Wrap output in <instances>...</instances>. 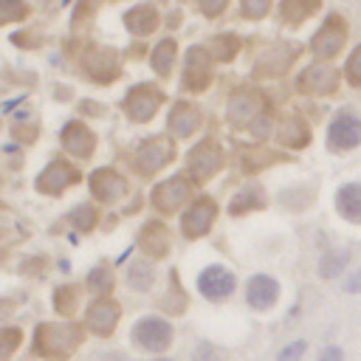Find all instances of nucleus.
<instances>
[{
  "label": "nucleus",
  "mask_w": 361,
  "mask_h": 361,
  "mask_svg": "<svg viewBox=\"0 0 361 361\" xmlns=\"http://www.w3.org/2000/svg\"><path fill=\"white\" fill-rule=\"evenodd\" d=\"M327 138H330V144H333L336 149H350V147H355V144L361 141V121H358L353 113H341V116L330 124Z\"/></svg>",
  "instance_id": "nucleus-1"
},
{
  "label": "nucleus",
  "mask_w": 361,
  "mask_h": 361,
  "mask_svg": "<svg viewBox=\"0 0 361 361\" xmlns=\"http://www.w3.org/2000/svg\"><path fill=\"white\" fill-rule=\"evenodd\" d=\"M344 37H347V28H344L341 17H330L327 25L313 37V51H316V56H333V54L344 45Z\"/></svg>",
  "instance_id": "nucleus-2"
},
{
  "label": "nucleus",
  "mask_w": 361,
  "mask_h": 361,
  "mask_svg": "<svg viewBox=\"0 0 361 361\" xmlns=\"http://www.w3.org/2000/svg\"><path fill=\"white\" fill-rule=\"evenodd\" d=\"M197 288H200V293H206L209 299H223V296L231 293L234 276H231L226 268L212 265V268H206V271L197 276Z\"/></svg>",
  "instance_id": "nucleus-3"
},
{
  "label": "nucleus",
  "mask_w": 361,
  "mask_h": 361,
  "mask_svg": "<svg viewBox=\"0 0 361 361\" xmlns=\"http://www.w3.org/2000/svg\"><path fill=\"white\" fill-rule=\"evenodd\" d=\"M299 85L305 90H310V93H330L336 87V71L327 68V65H313V68H307L302 73Z\"/></svg>",
  "instance_id": "nucleus-4"
},
{
  "label": "nucleus",
  "mask_w": 361,
  "mask_h": 361,
  "mask_svg": "<svg viewBox=\"0 0 361 361\" xmlns=\"http://www.w3.org/2000/svg\"><path fill=\"white\" fill-rule=\"evenodd\" d=\"M158 104H161V93H152L149 87H138V90L130 93V99H127V110H130L133 118H138V121L149 118Z\"/></svg>",
  "instance_id": "nucleus-5"
},
{
  "label": "nucleus",
  "mask_w": 361,
  "mask_h": 361,
  "mask_svg": "<svg viewBox=\"0 0 361 361\" xmlns=\"http://www.w3.org/2000/svg\"><path fill=\"white\" fill-rule=\"evenodd\" d=\"M276 293H279L276 282H274L271 276H265V274H259V276H254V279L248 282V302H251L254 307H268V305H274V302H276Z\"/></svg>",
  "instance_id": "nucleus-6"
},
{
  "label": "nucleus",
  "mask_w": 361,
  "mask_h": 361,
  "mask_svg": "<svg viewBox=\"0 0 361 361\" xmlns=\"http://www.w3.org/2000/svg\"><path fill=\"white\" fill-rule=\"evenodd\" d=\"M336 206L341 212V217L361 223V183H347L338 189L336 195Z\"/></svg>",
  "instance_id": "nucleus-7"
},
{
  "label": "nucleus",
  "mask_w": 361,
  "mask_h": 361,
  "mask_svg": "<svg viewBox=\"0 0 361 361\" xmlns=\"http://www.w3.org/2000/svg\"><path fill=\"white\" fill-rule=\"evenodd\" d=\"M183 82H186V87H192V90H200V87L206 85V54H203L200 48L189 51Z\"/></svg>",
  "instance_id": "nucleus-8"
},
{
  "label": "nucleus",
  "mask_w": 361,
  "mask_h": 361,
  "mask_svg": "<svg viewBox=\"0 0 361 361\" xmlns=\"http://www.w3.org/2000/svg\"><path fill=\"white\" fill-rule=\"evenodd\" d=\"M316 8H319V0H282L279 14H282L285 23L296 25V23H302L305 17H310Z\"/></svg>",
  "instance_id": "nucleus-9"
},
{
  "label": "nucleus",
  "mask_w": 361,
  "mask_h": 361,
  "mask_svg": "<svg viewBox=\"0 0 361 361\" xmlns=\"http://www.w3.org/2000/svg\"><path fill=\"white\" fill-rule=\"evenodd\" d=\"M259 107H262V99H257L254 93H240V96L231 99V118L245 121L254 113H259Z\"/></svg>",
  "instance_id": "nucleus-10"
},
{
  "label": "nucleus",
  "mask_w": 361,
  "mask_h": 361,
  "mask_svg": "<svg viewBox=\"0 0 361 361\" xmlns=\"http://www.w3.org/2000/svg\"><path fill=\"white\" fill-rule=\"evenodd\" d=\"M197 121H200V116H197V110L192 104H178L175 116H172V130L180 133V135H189L197 127Z\"/></svg>",
  "instance_id": "nucleus-11"
},
{
  "label": "nucleus",
  "mask_w": 361,
  "mask_h": 361,
  "mask_svg": "<svg viewBox=\"0 0 361 361\" xmlns=\"http://www.w3.org/2000/svg\"><path fill=\"white\" fill-rule=\"evenodd\" d=\"M127 23H130L133 31H138V34H149V31L155 28L158 17H155V11H152L149 6H138L135 11L127 14Z\"/></svg>",
  "instance_id": "nucleus-12"
},
{
  "label": "nucleus",
  "mask_w": 361,
  "mask_h": 361,
  "mask_svg": "<svg viewBox=\"0 0 361 361\" xmlns=\"http://www.w3.org/2000/svg\"><path fill=\"white\" fill-rule=\"evenodd\" d=\"M347 262H350V254L347 251H327L322 257V262H319V274L327 276V279H333V276H338L344 271Z\"/></svg>",
  "instance_id": "nucleus-13"
},
{
  "label": "nucleus",
  "mask_w": 361,
  "mask_h": 361,
  "mask_svg": "<svg viewBox=\"0 0 361 361\" xmlns=\"http://www.w3.org/2000/svg\"><path fill=\"white\" fill-rule=\"evenodd\" d=\"M279 138H282L285 144H293V147L307 144V127H305L299 118H285L282 127H279Z\"/></svg>",
  "instance_id": "nucleus-14"
},
{
  "label": "nucleus",
  "mask_w": 361,
  "mask_h": 361,
  "mask_svg": "<svg viewBox=\"0 0 361 361\" xmlns=\"http://www.w3.org/2000/svg\"><path fill=\"white\" fill-rule=\"evenodd\" d=\"M172 56H175V42H172V39H164V42L155 48L152 62H155V68H158L161 73H166L169 65H172Z\"/></svg>",
  "instance_id": "nucleus-15"
},
{
  "label": "nucleus",
  "mask_w": 361,
  "mask_h": 361,
  "mask_svg": "<svg viewBox=\"0 0 361 361\" xmlns=\"http://www.w3.org/2000/svg\"><path fill=\"white\" fill-rule=\"evenodd\" d=\"M79 141H85V144H93V141H90V135L85 133V127H82V124H71V127H65V144H68V149H73V152H82Z\"/></svg>",
  "instance_id": "nucleus-16"
},
{
  "label": "nucleus",
  "mask_w": 361,
  "mask_h": 361,
  "mask_svg": "<svg viewBox=\"0 0 361 361\" xmlns=\"http://www.w3.org/2000/svg\"><path fill=\"white\" fill-rule=\"evenodd\" d=\"M223 358H226L223 350L214 347V344H209V341H203V344L195 350V361H223Z\"/></svg>",
  "instance_id": "nucleus-17"
},
{
  "label": "nucleus",
  "mask_w": 361,
  "mask_h": 361,
  "mask_svg": "<svg viewBox=\"0 0 361 361\" xmlns=\"http://www.w3.org/2000/svg\"><path fill=\"white\" fill-rule=\"evenodd\" d=\"M347 79L353 85H361V45L353 51V56L347 59Z\"/></svg>",
  "instance_id": "nucleus-18"
},
{
  "label": "nucleus",
  "mask_w": 361,
  "mask_h": 361,
  "mask_svg": "<svg viewBox=\"0 0 361 361\" xmlns=\"http://www.w3.org/2000/svg\"><path fill=\"white\" fill-rule=\"evenodd\" d=\"M23 14L20 0H0V20H14Z\"/></svg>",
  "instance_id": "nucleus-19"
},
{
  "label": "nucleus",
  "mask_w": 361,
  "mask_h": 361,
  "mask_svg": "<svg viewBox=\"0 0 361 361\" xmlns=\"http://www.w3.org/2000/svg\"><path fill=\"white\" fill-rule=\"evenodd\" d=\"M268 6H271V0H243V11L248 17H262L268 11Z\"/></svg>",
  "instance_id": "nucleus-20"
},
{
  "label": "nucleus",
  "mask_w": 361,
  "mask_h": 361,
  "mask_svg": "<svg viewBox=\"0 0 361 361\" xmlns=\"http://www.w3.org/2000/svg\"><path fill=\"white\" fill-rule=\"evenodd\" d=\"M305 347H307L305 341H293V344H288V347L279 353V361H296V358L305 353Z\"/></svg>",
  "instance_id": "nucleus-21"
},
{
  "label": "nucleus",
  "mask_w": 361,
  "mask_h": 361,
  "mask_svg": "<svg viewBox=\"0 0 361 361\" xmlns=\"http://www.w3.org/2000/svg\"><path fill=\"white\" fill-rule=\"evenodd\" d=\"M319 361H344V353L338 347H324L322 355H319Z\"/></svg>",
  "instance_id": "nucleus-22"
},
{
  "label": "nucleus",
  "mask_w": 361,
  "mask_h": 361,
  "mask_svg": "<svg viewBox=\"0 0 361 361\" xmlns=\"http://www.w3.org/2000/svg\"><path fill=\"white\" fill-rule=\"evenodd\" d=\"M223 6H226V0H200V8H203L206 14H220Z\"/></svg>",
  "instance_id": "nucleus-23"
},
{
  "label": "nucleus",
  "mask_w": 361,
  "mask_h": 361,
  "mask_svg": "<svg viewBox=\"0 0 361 361\" xmlns=\"http://www.w3.org/2000/svg\"><path fill=\"white\" fill-rule=\"evenodd\" d=\"M344 288H347L350 293H358V290H361V271H355V274H353V276L344 282Z\"/></svg>",
  "instance_id": "nucleus-24"
},
{
  "label": "nucleus",
  "mask_w": 361,
  "mask_h": 361,
  "mask_svg": "<svg viewBox=\"0 0 361 361\" xmlns=\"http://www.w3.org/2000/svg\"><path fill=\"white\" fill-rule=\"evenodd\" d=\"M161 361H169V358H161Z\"/></svg>",
  "instance_id": "nucleus-25"
}]
</instances>
